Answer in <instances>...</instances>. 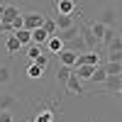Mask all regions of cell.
Here are the masks:
<instances>
[{
    "label": "cell",
    "instance_id": "cell-1",
    "mask_svg": "<svg viewBox=\"0 0 122 122\" xmlns=\"http://www.w3.org/2000/svg\"><path fill=\"white\" fill-rule=\"evenodd\" d=\"M20 17V7L17 5H5L3 10V25H0V32H12V22Z\"/></svg>",
    "mask_w": 122,
    "mask_h": 122
},
{
    "label": "cell",
    "instance_id": "cell-2",
    "mask_svg": "<svg viewBox=\"0 0 122 122\" xmlns=\"http://www.w3.org/2000/svg\"><path fill=\"white\" fill-rule=\"evenodd\" d=\"M56 56H59V64L61 66H71V68H73L76 61H78V51H76V49H66V46L61 49Z\"/></svg>",
    "mask_w": 122,
    "mask_h": 122
},
{
    "label": "cell",
    "instance_id": "cell-3",
    "mask_svg": "<svg viewBox=\"0 0 122 122\" xmlns=\"http://www.w3.org/2000/svg\"><path fill=\"white\" fill-rule=\"evenodd\" d=\"M22 22L27 29H37L44 25V15L42 12H27V15H22Z\"/></svg>",
    "mask_w": 122,
    "mask_h": 122
},
{
    "label": "cell",
    "instance_id": "cell-4",
    "mask_svg": "<svg viewBox=\"0 0 122 122\" xmlns=\"http://www.w3.org/2000/svg\"><path fill=\"white\" fill-rule=\"evenodd\" d=\"M66 90H68V93H73V95H83V93H86L83 81H81L76 73H71V76H68V81H66Z\"/></svg>",
    "mask_w": 122,
    "mask_h": 122
},
{
    "label": "cell",
    "instance_id": "cell-5",
    "mask_svg": "<svg viewBox=\"0 0 122 122\" xmlns=\"http://www.w3.org/2000/svg\"><path fill=\"white\" fill-rule=\"evenodd\" d=\"M54 7H56L59 15H71V17H73V12H76V0H56Z\"/></svg>",
    "mask_w": 122,
    "mask_h": 122
},
{
    "label": "cell",
    "instance_id": "cell-6",
    "mask_svg": "<svg viewBox=\"0 0 122 122\" xmlns=\"http://www.w3.org/2000/svg\"><path fill=\"white\" fill-rule=\"evenodd\" d=\"M78 64H90V66H98V64H103V61H100V54H98V51L88 49L86 54H78V61H76V66H78Z\"/></svg>",
    "mask_w": 122,
    "mask_h": 122
},
{
    "label": "cell",
    "instance_id": "cell-7",
    "mask_svg": "<svg viewBox=\"0 0 122 122\" xmlns=\"http://www.w3.org/2000/svg\"><path fill=\"white\" fill-rule=\"evenodd\" d=\"M98 66H100V64H98ZM93 71H95V66H90V64H78V66H73V73H76L81 81H90Z\"/></svg>",
    "mask_w": 122,
    "mask_h": 122
},
{
    "label": "cell",
    "instance_id": "cell-8",
    "mask_svg": "<svg viewBox=\"0 0 122 122\" xmlns=\"http://www.w3.org/2000/svg\"><path fill=\"white\" fill-rule=\"evenodd\" d=\"M64 46H66V42H64V39H61L59 34H51V37L46 39V49H49L51 54H59Z\"/></svg>",
    "mask_w": 122,
    "mask_h": 122
},
{
    "label": "cell",
    "instance_id": "cell-9",
    "mask_svg": "<svg viewBox=\"0 0 122 122\" xmlns=\"http://www.w3.org/2000/svg\"><path fill=\"white\" fill-rule=\"evenodd\" d=\"M5 49H7V54H20L25 46L20 44V39H17L15 34H7V39H5Z\"/></svg>",
    "mask_w": 122,
    "mask_h": 122
},
{
    "label": "cell",
    "instance_id": "cell-10",
    "mask_svg": "<svg viewBox=\"0 0 122 122\" xmlns=\"http://www.w3.org/2000/svg\"><path fill=\"white\" fill-rule=\"evenodd\" d=\"M54 20H56V32H61V29H71V27L76 25V20L71 17V15H56Z\"/></svg>",
    "mask_w": 122,
    "mask_h": 122
},
{
    "label": "cell",
    "instance_id": "cell-11",
    "mask_svg": "<svg viewBox=\"0 0 122 122\" xmlns=\"http://www.w3.org/2000/svg\"><path fill=\"white\" fill-rule=\"evenodd\" d=\"M12 34H15V37L20 39V44H22V46L32 44V29H27V27H20V29H15Z\"/></svg>",
    "mask_w": 122,
    "mask_h": 122
},
{
    "label": "cell",
    "instance_id": "cell-12",
    "mask_svg": "<svg viewBox=\"0 0 122 122\" xmlns=\"http://www.w3.org/2000/svg\"><path fill=\"white\" fill-rule=\"evenodd\" d=\"M88 29L95 34V39H98V42H103V34H105L107 25H105V22H100V20H95V22H90V25H88Z\"/></svg>",
    "mask_w": 122,
    "mask_h": 122
},
{
    "label": "cell",
    "instance_id": "cell-13",
    "mask_svg": "<svg viewBox=\"0 0 122 122\" xmlns=\"http://www.w3.org/2000/svg\"><path fill=\"white\" fill-rule=\"evenodd\" d=\"M78 32H81V34H83V37H81V39H83V44H86L88 49H93V46H98V44H100V42H98V39H95V34H93V32H90V29H88V27H83V29H78Z\"/></svg>",
    "mask_w": 122,
    "mask_h": 122
},
{
    "label": "cell",
    "instance_id": "cell-14",
    "mask_svg": "<svg viewBox=\"0 0 122 122\" xmlns=\"http://www.w3.org/2000/svg\"><path fill=\"white\" fill-rule=\"evenodd\" d=\"M90 81H93L95 86H98V83L103 86L105 81H107V71H105V66H103V64H100V66H95V71H93V76H90Z\"/></svg>",
    "mask_w": 122,
    "mask_h": 122
},
{
    "label": "cell",
    "instance_id": "cell-15",
    "mask_svg": "<svg viewBox=\"0 0 122 122\" xmlns=\"http://www.w3.org/2000/svg\"><path fill=\"white\" fill-rule=\"evenodd\" d=\"M49 37H51V34H49L44 27H37V29H32V42H34V44H44Z\"/></svg>",
    "mask_w": 122,
    "mask_h": 122
},
{
    "label": "cell",
    "instance_id": "cell-16",
    "mask_svg": "<svg viewBox=\"0 0 122 122\" xmlns=\"http://www.w3.org/2000/svg\"><path fill=\"white\" fill-rule=\"evenodd\" d=\"M15 105H17V98L15 95H10V93L0 95V110H12Z\"/></svg>",
    "mask_w": 122,
    "mask_h": 122
},
{
    "label": "cell",
    "instance_id": "cell-17",
    "mask_svg": "<svg viewBox=\"0 0 122 122\" xmlns=\"http://www.w3.org/2000/svg\"><path fill=\"white\" fill-rule=\"evenodd\" d=\"M105 71L107 76H122V64H117V61H105Z\"/></svg>",
    "mask_w": 122,
    "mask_h": 122
},
{
    "label": "cell",
    "instance_id": "cell-18",
    "mask_svg": "<svg viewBox=\"0 0 122 122\" xmlns=\"http://www.w3.org/2000/svg\"><path fill=\"white\" fill-rule=\"evenodd\" d=\"M103 86L115 93V90H120V86H122V76H107V81H105Z\"/></svg>",
    "mask_w": 122,
    "mask_h": 122
},
{
    "label": "cell",
    "instance_id": "cell-19",
    "mask_svg": "<svg viewBox=\"0 0 122 122\" xmlns=\"http://www.w3.org/2000/svg\"><path fill=\"white\" fill-rule=\"evenodd\" d=\"M100 22H105L107 27H115V22H117V12L112 7H107L105 12H103V20H100Z\"/></svg>",
    "mask_w": 122,
    "mask_h": 122
},
{
    "label": "cell",
    "instance_id": "cell-20",
    "mask_svg": "<svg viewBox=\"0 0 122 122\" xmlns=\"http://www.w3.org/2000/svg\"><path fill=\"white\" fill-rule=\"evenodd\" d=\"M71 73H73L71 66H59V71H56V83H66Z\"/></svg>",
    "mask_w": 122,
    "mask_h": 122
},
{
    "label": "cell",
    "instance_id": "cell-21",
    "mask_svg": "<svg viewBox=\"0 0 122 122\" xmlns=\"http://www.w3.org/2000/svg\"><path fill=\"white\" fill-rule=\"evenodd\" d=\"M27 76L32 78V81H39V78L44 76V68H42V66H37L34 61H32V64H29V68H27Z\"/></svg>",
    "mask_w": 122,
    "mask_h": 122
},
{
    "label": "cell",
    "instance_id": "cell-22",
    "mask_svg": "<svg viewBox=\"0 0 122 122\" xmlns=\"http://www.w3.org/2000/svg\"><path fill=\"white\" fill-rule=\"evenodd\" d=\"M34 122H54V112H51V110H46V107H42V110L34 115Z\"/></svg>",
    "mask_w": 122,
    "mask_h": 122
},
{
    "label": "cell",
    "instance_id": "cell-23",
    "mask_svg": "<svg viewBox=\"0 0 122 122\" xmlns=\"http://www.w3.org/2000/svg\"><path fill=\"white\" fill-rule=\"evenodd\" d=\"M61 39H64V42H68V39H76L78 37V25H73L71 29H61V32H56Z\"/></svg>",
    "mask_w": 122,
    "mask_h": 122
},
{
    "label": "cell",
    "instance_id": "cell-24",
    "mask_svg": "<svg viewBox=\"0 0 122 122\" xmlns=\"http://www.w3.org/2000/svg\"><path fill=\"white\" fill-rule=\"evenodd\" d=\"M25 49H27V59H29V61H37V56L42 54V46L34 44V42H32V44H27Z\"/></svg>",
    "mask_w": 122,
    "mask_h": 122
},
{
    "label": "cell",
    "instance_id": "cell-25",
    "mask_svg": "<svg viewBox=\"0 0 122 122\" xmlns=\"http://www.w3.org/2000/svg\"><path fill=\"white\" fill-rule=\"evenodd\" d=\"M10 78H12V68L7 64H0V83H7Z\"/></svg>",
    "mask_w": 122,
    "mask_h": 122
},
{
    "label": "cell",
    "instance_id": "cell-26",
    "mask_svg": "<svg viewBox=\"0 0 122 122\" xmlns=\"http://www.w3.org/2000/svg\"><path fill=\"white\" fill-rule=\"evenodd\" d=\"M105 49H107V51H115V49H122V37L120 34H115L112 39H110V42L105 44Z\"/></svg>",
    "mask_w": 122,
    "mask_h": 122
},
{
    "label": "cell",
    "instance_id": "cell-27",
    "mask_svg": "<svg viewBox=\"0 0 122 122\" xmlns=\"http://www.w3.org/2000/svg\"><path fill=\"white\" fill-rule=\"evenodd\" d=\"M49 34H56V20H51V17H44V25H42Z\"/></svg>",
    "mask_w": 122,
    "mask_h": 122
},
{
    "label": "cell",
    "instance_id": "cell-28",
    "mask_svg": "<svg viewBox=\"0 0 122 122\" xmlns=\"http://www.w3.org/2000/svg\"><path fill=\"white\" fill-rule=\"evenodd\" d=\"M107 61H117V64H122V49H115V51H107Z\"/></svg>",
    "mask_w": 122,
    "mask_h": 122
},
{
    "label": "cell",
    "instance_id": "cell-29",
    "mask_svg": "<svg viewBox=\"0 0 122 122\" xmlns=\"http://www.w3.org/2000/svg\"><path fill=\"white\" fill-rule=\"evenodd\" d=\"M0 122H15L12 112H10V110H0Z\"/></svg>",
    "mask_w": 122,
    "mask_h": 122
},
{
    "label": "cell",
    "instance_id": "cell-30",
    "mask_svg": "<svg viewBox=\"0 0 122 122\" xmlns=\"http://www.w3.org/2000/svg\"><path fill=\"white\" fill-rule=\"evenodd\" d=\"M34 64H37V66H42V68H46V66H49V56H46V54H39Z\"/></svg>",
    "mask_w": 122,
    "mask_h": 122
},
{
    "label": "cell",
    "instance_id": "cell-31",
    "mask_svg": "<svg viewBox=\"0 0 122 122\" xmlns=\"http://www.w3.org/2000/svg\"><path fill=\"white\" fill-rule=\"evenodd\" d=\"M3 10H5V5H0V25H3Z\"/></svg>",
    "mask_w": 122,
    "mask_h": 122
},
{
    "label": "cell",
    "instance_id": "cell-32",
    "mask_svg": "<svg viewBox=\"0 0 122 122\" xmlns=\"http://www.w3.org/2000/svg\"><path fill=\"white\" fill-rule=\"evenodd\" d=\"M117 95H120V100H122V86H120V90H117Z\"/></svg>",
    "mask_w": 122,
    "mask_h": 122
}]
</instances>
